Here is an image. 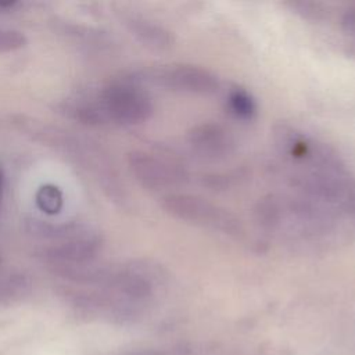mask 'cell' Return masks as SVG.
Masks as SVG:
<instances>
[{"label":"cell","mask_w":355,"mask_h":355,"mask_svg":"<svg viewBox=\"0 0 355 355\" xmlns=\"http://www.w3.org/2000/svg\"><path fill=\"white\" fill-rule=\"evenodd\" d=\"M26 43L25 36L14 29H0V53L14 51L24 47Z\"/></svg>","instance_id":"cell-10"},{"label":"cell","mask_w":355,"mask_h":355,"mask_svg":"<svg viewBox=\"0 0 355 355\" xmlns=\"http://www.w3.org/2000/svg\"><path fill=\"white\" fill-rule=\"evenodd\" d=\"M338 216L302 196H268L255 208V220L266 232L294 240H318L327 236Z\"/></svg>","instance_id":"cell-1"},{"label":"cell","mask_w":355,"mask_h":355,"mask_svg":"<svg viewBox=\"0 0 355 355\" xmlns=\"http://www.w3.org/2000/svg\"><path fill=\"white\" fill-rule=\"evenodd\" d=\"M147 76L153 83L178 93L208 96L219 89V79L214 72L191 64L161 67Z\"/></svg>","instance_id":"cell-5"},{"label":"cell","mask_w":355,"mask_h":355,"mask_svg":"<svg viewBox=\"0 0 355 355\" xmlns=\"http://www.w3.org/2000/svg\"><path fill=\"white\" fill-rule=\"evenodd\" d=\"M226 104L230 112L243 121H251L257 115V101L243 87H234L226 97Z\"/></svg>","instance_id":"cell-8"},{"label":"cell","mask_w":355,"mask_h":355,"mask_svg":"<svg viewBox=\"0 0 355 355\" xmlns=\"http://www.w3.org/2000/svg\"><path fill=\"white\" fill-rule=\"evenodd\" d=\"M187 143L197 155L207 159H222L234 147L229 130L215 122H202L193 126L187 132Z\"/></svg>","instance_id":"cell-6"},{"label":"cell","mask_w":355,"mask_h":355,"mask_svg":"<svg viewBox=\"0 0 355 355\" xmlns=\"http://www.w3.org/2000/svg\"><path fill=\"white\" fill-rule=\"evenodd\" d=\"M126 26L132 35L146 47L153 50H169L173 46V35L165 26L144 17L132 15L126 18Z\"/></svg>","instance_id":"cell-7"},{"label":"cell","mask_w":355,"mask_h":355,"mask_svg":"<svg viewBox=\"0 0 355 355\" xmlns=\"http://www.w3.org/2000/svg\"><path fill=\"white\" fill-rule=\"evenodd\" d=\"M36 204L49 215L58 214L62 207V194L57 186L44 184L36 193Z\"/></svg>","instance_id":"cell-9"},{"label":"cell","mask_w":355,"mask_h":355,"mask_svg":"<svg viewBox=\"0 0 355 355\" xmlns=\"http://www.w3.org/2000/svg\"><path fill=\"white\" fill-rule=\"evenodd\" d=\"M103 121L121 125L146 122L153 114L150 96L135 80H119L103 89L96 103Z\"/></svg>","instance_id":"cell-3"},{"label":"cell","mask_w":355,"mask_h":355,"mask_svg":"<svg viewBox=\"0 0 355 355\" xmlns=\"http://www.w3.org/2000/svg\"><path fill=\"white\" fill-rule=\"evenodd\" d=\"M340 24L343 31L355 39V7L345 10V12L341 15Z\"/></svg>","instance_id":"cell-11"},{"label":"cell","mask_w":355,"mask_h":355,"mask_svg":"<svg viewBox=\"0 0 355 355\" xmlns=\"http://www.w3.org/2000/svg\"><path fill=\"white\" fill-rule=\"evenodd\" d=\"M130 355H154V354H148V352H137V354H130Z\"/></svg>","instance_id":"cell-12"},{"label":"cell","mask_w":355,"mask_h":355,"mask_svg":"<svg viewBox=\"0 0 355 355\" xmlns=\"http://www.w3.org/2000/svg\"><path fill=\"white\" fill-rule=\"evenodd\" d=\"M128 165L135 179L154 191L182 187L190 178L184 165L147 151H132L128 155Z\"/></svg>","instance_id":"cell-4"},{"label":"cell","mask_w":355,"mask_h":355,"mask_svg":"<svg viewBox=\"0 0 355 355\" xmlns=\"http://www.w3.org/2000/svg\"><path fill=\"white\" fill-rule=\"evenodd\" d=\"M161 208L172 218L226 236L243 233L240 219L229 209L196 194L168 193L161 198Z\"/></svg>","instance_id":"cell-2"}]
</instances>
